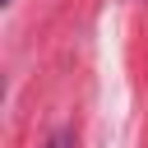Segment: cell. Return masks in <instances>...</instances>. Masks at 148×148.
Here are the masks:
<instances>
[{
  "mask_svg": "<svg viewBox=\"0 0 148 148\" xmlns=\"http://www.w3.org/2000/svg\"><path fill=\"white\" fill-rule=\"evenodd\" d=\"M46 148H74V130H56Z\"/></svg>",
  "mask_w": 148,
  "mask_h": 148,
  "instance_id": "1",
  "label": "cell"
},
{
  "mask_svg": "<svg viewBox=\"0 0 148 148\" xmlns=\"http://www.w3.org/2000/svg\"><path fill=\"white\" fill-rule=\"evenodd\" d=\"M5 5H9V0H5Z\"/></svg>",
  "mask_w": 148,
  "mask_h": 148,
  "instance_id": "2",
  "label": "cell"
}]
</instances>
